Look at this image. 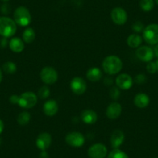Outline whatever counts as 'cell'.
<instances>
[{
	"mask_svg": "<svg viewBox=\"0 0 158 158\" xmlns=\"http://www.w3.org/2000/svg\"><path fill=\"white\" fill-rule=\"evenodd\" d=\"M102 68L106 73L110 75L116 74L121 71L123 68V62L121 59L115 55L106 57L102 61Z\"/></svg>",
	"mask_w": 158,
	"mask_h": 158,
	"instance_id": "obj_1",
	"label": "cell"
},
{
	"mask_svg": "<svg viewBox=\"0 0 158 158\" xmlns=\"http://www.w3.org/2000/svg\"><path fill=\"white\" fill-rule=\"evenodd\" d=\"M16 32V23L11 18L0 17V35L5 38L11 37Z\"/></svg>",
	"mask_w": 158,
	"mask_h": 158,
	"instance_id": "obj_2",
	"label": "cell"
},
{
	"mask_svg": "<svg viewBox=\"0 0 158 158\" xmlns=\"http://www.w3.org/2000/svg\"><path fill=\"white\" fill-rule=\"evenodd\" d=\"M14 21L17 25L20 27H27L31 23V14L27 8L25 6H19L15 10Z\"/></svg>",
	"mask_w": 158,
	"mask_h": 158,
	"instance_id": "obj_3",
	"label": "cell"
},
{
	"mask_svg": "<svg viewBox=\"0 0 158 158\" xmlns=\"http://www.w3.org/2000/svg\"><path fill=\"white\" fill-rule=\"evenodd\" d=\"M143 39L148 44L156 45L158 44V24L152 23L144 28L143 31Z\"/></svg>",
	"mask_w": 158,
	"mask_h": 158,
	"instance_id": "obj_4",
	"label": "cell"
},
{
	"mask_svg": "<svg viewBox=\"0 0 158 158\" xmlns=\"http://www.w3.org/2000/svg\"><path fill=\"white\" fill-rule=\"evenodd\" d=\"M40 77L41 81L46 85H53L57 81L58 79V74L57 71L54 68L50 66L44 67L40 71Z\"/></svg>",
	"mask_w": 158,
	"mask_h": 158,
	"instance_id": "obj_5",
	"label": "cell"
},
{
	"mask_svg": "<svg viewBox=\"0 0 158 158\" xmlns=\"http://www.w3.org/2000/svg\"><path fill=\"white\" fill-rule=\"evenodd\" d=\"M37 102V96L32 92H26L21 94L19 98V105L23 109H31L34 107Z\"/></svg>",
	"mask_w": 158,
	"mask_h": 158,
	"instance_id": "obj_6",
	"label": "cell"
},
{
	"mask_svg": "<svg viewBox=\"0 0 158 158\" xmlns=\"http://www.w3.org/2000/svg\"><path fill=\"white\" fill-rule=\"evenodd\" d=\"M65 141L69 146L72 147H81L85 142L84 135L79 132H71L67 134Z\"/></svg>",
	"mask_w": 158,
	"mask_h": 158,
	"instance_id": "obj_7",
	"label": "cell"
},
{
	"mask_svg": "<svg viewBox=\"0 0 158 158\" xmlns=\"http://www.w3.org/2000/svg\"><path fill=\"white\" fill-rule=\"evenodd\" d=\"M111 18L114 23L118 26H122L127 23L128 16L124 9L121 7H115L111 12Z\"/></svg>",
	"mask_w": 158,
	"mask_h": 158,
	"instance_id": "obj_8",
	"label": "cell"
},
{
	"mask_svg": "<svg viewBox=\"0 0 158 158\" xmlns=\"http://www.w3.org/2000/svg\"><path fill=\"white\" fill-rule=\"evenodd\" d=\"M70 87L73 93L76 95H82L87 89V84L84 78L81 77H75L71 81Z\"/></svg>",
	"mask_w": 158,
	"mask_h": 158,
	"instance_id": "obj_9",
	"label": "cell"
},
{
	"mask_svg": "<svg viewBox=\"0 0 158 158\" xmlns=\"http://www.w3.org/2000/svg\"><path fill=\"white\" fill-rule=\"evenodd\" d=\"M107 148L102 143H95L89 147L88 155L90 158H105L107 155Z\"/></svg>",
	"mask_w": 158,
	"mask_h": 158,
	"instance_id": "obj_10",
	"label": "cell"
},
{
	"mask_svg": "<svg viewBox=\"0 0 158 158\" xmlns=\"http://www.w3.org/2000/svg\"><path fill=\"white\" fill-rule=\"evenodd\" d=\"M136 55L138 58L143 62L151 61L154 57V52L151 48L148 46L139 47L136 51Z\"/></svg>",
	"mask_w": 158,
	"mask_h": 158,
	"instance_id": "obj_11",
	"label": "cell"
},
{
	"mask_svg": "<svg viewBox=\"0 0 158 158\" xmlns=\"http://www.w3.org/2000/svg\"><path fill=\"white\" fill-rule=\"evenodd\" d=\"M115 84L118 89L123 90H128L131 89L133 85V79L127 74H121L117 76L115 79Z\"/></svg>",
	"mask_w": 158,
	"mask_h": 158,
	"instance_id": "obj_12",
	"label": "cell"
},
{
	"mask_svg": "<svg viewBox=\"0 0 158 158\" xmlns=\"http://www.w3.org/2000/svg\"><path fill=\"white\" fill-rule=\"evenodd\" d=\"M51 142H52V137L51 134L44 132L38 135L36 139V145L41 151H45L47 149L49 148Z\"/></svg>",
	"mask_w": 158,
	"mask_h": 158,
	"instance_id": "obj_13",
	"label": "cell"
},
{
	"mask_svg": "<svg viewBox=\"0 0 158 158\" xmlns=\"http://www.w3.org/2000/svg\"><path fill=\"white\" fill-rule=\"evenodd\" d=\"M122 111L123 109L121 105L115 102L109 104L106 109V116L109 119H116L120 116Z\"/></svg>",
	"mask_w": 158,
	"mask_h": 158,
	"instance_id": "obj_14",
	"label": "cell"
},
{
	"mask_svg": "<svg viewBox=\"0 0 158 158\" xmlns=\"http://www.w3.org/2000/svg\"><path fill=\"white\" fill-rule=\"evenodd\" d=\"M125 135L124 133L120 130H114L110 136V143L113 149H118L124 142Z\"/></svg>",
	"mask_w": 158,
	"mask_h": 158,
	"instance_id": "obj_15",
	"label": "cell"
},
{
	"mask_svg": "<svg viewBox=\"0 0 158 158\" xmlns=\"http://www.w3.org/2000/svg\"><path fill=\"white\" fill-rule=\"evenodd\" d=\"M59 106L57 102L54 99H50L44 103L43 107L44 112L48 116H54L58 112Z\"/></svg>",
	"mask_w": 158,
	"mask_h": 158,
	"instance_id": "obj_16",
	"label": "cell"
},
{
	"mask_svg": "<svg viewBox=\"0 0 158 158\" xmlns=\"http://www.w3.org/2000/svg\"><path fill=\"white\" fill-rule=\"evenodd\" d=\"M81 120L88 125L95 124L98 120V115L95 111L92 109H85L81 112Z\"/></svg>",
	"mask_w": 158,
	"mask_h": 158,
	"instance_id": "obj_17",
	"label": "cell"
},
{
	"mask_svg": "<svg viewBox=\"0 0 158 158\" xmlns=\"http://www.w3.org/2000/svg\"><path fill=\"white\" fill-rule=\"evenodd\" d=\"M134 105L139 109H144L150 104V98L145 93H138L134 97Z\"/></svg>",
	"mask_w": 158,
	"mask_h": 158,
	"instance_id": "obj_18",
	"label": "cell"
},
{
	"mask_svg": "<svg viewBox=\"0 0 158 158\" xmlns=\"http://www.w3.org/2000/svg\"><path fill=\"white\" fill-rule=\"evenodd\" d=\"M10 50L15 53H20L24 50L23 40L18 37H14L11 39L9 44Z\"/></svg>",
	"mask_w": 158,
	"mask_h": 158,
	"instance_id": "obj_19",
	"label": "cell"
},
{
	"mask_svg": "<svg viewBox=\"0 0 158 158\" xmlns=\"http://www.w3.org/2000/svg\"><path fill=\"white\" fill-rule=\"evenodd\" d=\"M86 77L89 81L95 82V81H99L100 79L102 77V72L99 68H92L87 71Z\"/></svg>",
	"mask_w": 158,
	"mask_h": 158,
	"instance_id": "obj_20",
	"label": "cell"
},
{
	"mask_svg": "<svg viewBox=\"0 0 158 158\" xmlns=\"http://www.w3.org/2000/svg\"><path fill=\"white\" fill-rule=\"evenodd\" d=\"M142 37L139 34L133 33L127 37V44L131 48H138L142 44Z\"/></svg>",
	"mask_w": 158,
	"mask_h": 158,
	"instance_id": "obj_21",
	"label": "cell"
},
{
	"mask_svg": "<svg viewBox=\"0 0 158 158\" xmlns=\"http://www.w3.org/2000/svg\"><path fill=\"white\" fill-rule=\"evenodd\" d=\"M36 38V33L33 28L29 27L26 29L23 33V40L27 44H31Z\"/></svg>",
	"mask_w": 158,
	"mask_h": 158,
	"instance_id": "obj_22",
	"label": "cell"
},
{
	"mask_svg": "<svg viewBox=\"0 0 158 158\" xmlns=\"http://www.w3.org/2000/svg\"><path fill=\"white\" fill-rule=\"evenodd\" d=\"M30 118H31V115L30 113L28 112H22L21 113L19 114L17 117V123L21 126H25L29 123Z\"/></svg>",
	"mask_w": 158,
	"mask_h": 158,
	"instance_id": "obj_23",
	"label": "cell"
},
{
	"mask_svg": "<svg viewBox=\"0 0 158 158\" xmlns=\"http://www.w3.org/2000/svg\"><path fill=\"white\" fill-rule=\"evenodd\" d=\"M139 6L144 12H150L154 7V1L153 0H140Z\"/></svg>",
	"mask_w": 158,
	"mask_h": 158,
	"instance_id": "obj_24",
	"label": "cell"
},
{
	"mask_svg": "<svg viewBox=\"0 0 158 158\" xmlns=\"http://www.w3.org/2000/svg\"><path fill=\"white\" fill-rule=\"evenodd\" d=\"M16 69H17V68H16V64L13 63V62L12 61H7L6 62L5 64H3V65H2V70H3L4 72L6 73V74H14L16 71Z\"/></svg>",
	"mask_w": 158,
	"mask_h": 158,
	"instance_id": "obj_25",
	"label": "cell"
},
{
	"mask_svg": "<svg viewBox=\"0 0 158 158\" xmlns=\"http://www.w3.org/2000/svg\"><path fill=\"white\" fill-rule=\"evenodd\" d=\"M107 158H129L128 155L119 149H114L108 155Z\"/></svg>",
	"mask_w": 158,
	"mask_h": 158,
	"instance_id": "obj_26",
	"label": "cell"
},
{
	"mask_svg": "<svg viewBox=\"0 0 158 158\" xmlns=\"http://www.w3.org/2000/svg\"><path fill=\"white\" fill-rule=\"evenodd\" d=\"M38 96L42 99L48 98L50 96V89L47 85L43 86L38 91Z\"/></svg>",
	"mask_w": 158,
	"mask_h": 158,
	"instance_id": "obj_27",
	"label": "cell"
},
{
	"mask_svg": "<svg viewBox=\"0 0 158 158\" xmlns=\"http://www.w3.org/2000/svg\"><path fill=\"white\" fill-rule=\"evenodd\" d=\"M109 95H110V97L112 99H118L119 98V96H120V91H119L118 88L117 86L116 87L111 88L110 91H109Z\"/></svg>",
	"mask_w": 158,
	"mask_h": 158,
	"instance_id": "obj_28",
	"label": "cell"
},
{
	"mask_svg": "<svg viewBox=\"0 0 158 158\" xmlns=\"http://www.w3.org/2000/svg\"><path fill=\"white\" fill-rule=\"evenodd\" d=\"M132 29H133V30L135 32V33H139L143 31L144 26L141 22H139V21H136V22H135L133 24V26H132Z\"/></svg>",
	"mask_w": 158,
	"mask_h": 158,
	"instance_id": "obj_29",
	"label": "cell"
},
{
	"mask_svg": "<svg viewBox=\"0 0 158 158\" xmlns=\"http://www.w3.org/2000/svg\"><path fill=\"white\" fill-rule=\"evenodd\" d=\"M134 81L137 85H143L147 81V77L143 74H139L135 77Z\"/></svg>",
	"mask_w": 158,
	"mask_h": 158,
	"instance_id": "obj_30",
	"label": "cell"
},
{
	"mask_svg": "<svg viewBox=\"0 0 158 158\" xmlns=\"http://www.w3.org/2000/svg\"><path fill=\"white\" fill-rule=\"evenodd\" d=\"M147 71L150 74H155L156 72V65L155 62L150 61L147 63Z\"/></svg>",
	"mask_w": 158,
	"mask_h": 158,
	"instance_id": "obj_31",
	"label": "cell"
},
{
	"mask_svg": "<svg viewBox=\"0 0 158 158\" xmlns=\"http://www.w3.org/2000/svg\"><path fill=\"white\" fill-rule=\"evenodd\" d=\"M19 95H12V96H10V102L12 103V104H18V102H19Z\"/></svg>",
	"mask_w": 158,
	"mask_h": 158,
	"instance_id": "obj_32",
	"label": "cell"
},
{
	"mask_svg": "<svg viewBox=\"0 0 158 158\" xmlns=\"http://www.w3.org/2000/svg\"><path fill=\"white\" fill-rule=\"evenodd\" d=\"M2 12L5 14H7L10 12V7L8 4H4L2 7Z\"/></svg>",
	"mask_w": 158,
	"mask_h": 158,
	"instance_id": "obj_33",
	"label": "cell"
},
{
	"mask_svg": "<svg viewBox=\"0 0 158 158\" xmlns=\"http://www.w3.org/2000/svg\"><path fill=\"white\" fill-rule=\"evenodd\" d=\"M40 158H49V155L46 151H42L40 154Z\"/></svg>",
	"mask_w": 158,
	"mask_h": 158,
	"instance_id": "obj_34",
	"label": "cell"
},
{
	"mask_svg": "<svg viewBox=\"0 0 158 158\" xmlns=\"http://www.w3.org/2000/svg\"><path fill=\"white\" fill-rule=\"evenodd\" d=\"M153 52H154V55L156 56V58L158 59V44H156V46H155L154 49H153Z\"/></svg>",
	"mask_w": 158,
	"mask_h": 158,
	"instance_id": "obj_35",
	"label": "cell"
},
{
	"mask_svg": "<svg viewBox=\"0 0 158 158\" xmlns=\"http://www.w3.org/2000/svg\"><path fill=\"white\" fill-rule=\"evenodd\" d=\"M3 130H4V123L3 122H2V120L0 119V134L2 133Z\"/></svg>",
	"mask_w": 158,
	"mask_h": 158,
	"instance_id": "obj_36",
	"label": "cell"
},
{
	"mask_svg": "<svg viewBox=\"0 0 158 158\" xmlns=\"http://www.w3.org/2000/svg\"><path fill=\"white\" fill-rule=\"evenodd\" d=\"M2 80V71H1V69H0V83H1Z\"/></svg>",
	"mask_w": 158,
	"mask_h": 158,
	"instance_id": "obj_37",
	"label": "cell"
},
{
	"mask_svg": "<svg viewBox=\"0 0 158 158\" xmlns=\"http://www.w3.org/2000/svg\"><path fill=\"white\" fill-rule=\"evenodd\" d=\"M155 63H156V71L158 72V59H157V60L155 62Z\"/></svg>",
	"mask_w": 158,
	"mask_h": 158,
	"instance_id": "obj_38",
	"label": "cell"
},
{
	"mask_svg": "<svg viewBox=\"0 0 158 158\" xmlns=\"http://www.w3.org/2000/svg\"><path fill=\"white\" fill-rule=\"evenodd\" d=\"M2 1H3V2H8L10 0H2Z\"/></svg>",
	"mask_w": 158,
	"mask_h": 158,
	"instance_id": "obj_39",
	"label": "cell"
},
{
	"mask_svg": "<svg viewBox=\"0 0 158 158\" xmlns=\"http://www.w3.org/2000/svg\"><path fill=\"white\" fill-rule=\"evenodd\" d=\"M155 2H156V3L158 5V0H155Z\"/></svg>",
	"mask_w": 158,
	"mask_h": 158,
	"instance_id": "obj_40",
	"label": "cell"
},
{
	"mask_svg": "<svg viewBox=\"0 0 158 158\" xmlns=\"http://www.w3.org/2000/svg\"><path fill=\"white\" fill-rule=\"evenodd\" d=\"M1 142H2V140H1V139H0V144H1Z\"/></svg>",
	"mask_w": 158,
	"mask_h": 158,
	"instance_id": "obj_41",
	"label": "cell"
},
{
	"mask_svg": "<svg viewBox=\"0 0 158 158\" xmlns=\"http://www.w3.org/2000/svg\"><path fill=\"white\" fill-rule=\"evenodd\" d=\"M154 158H158V157H154Z\"/></svg>",
	"mask_w": 158,
	"mask_h": 158,
	"instance_id": "obj_42",
	"label": "cell"
}]
</instances>
